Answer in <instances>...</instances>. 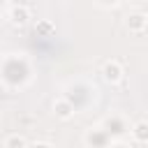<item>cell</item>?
Segmentation results:
<instances>
[{
  "instance_id": "8992f818",
  "label": "cell",
  "mask_w": 148,
  "mask_h": 148,
  "mask_svg": "<svg viewBox=\"0 0 148 148\" xmlns=\"http://www.w3.org/2000/svg\"><path fill=\"white\" fill-rule=\"evenodd\" d=\"M5 16H7V21H9L12 25L23 28V25L30 21V9H28L25 5H9L7 12H5Z\"/></svg>"
},
{
  "instance_id": "3957f363",
  "label": "cell",
  "mask_w": 148,
  "mask_h": 148,
  "mask_svg": "<svg viewBox=\"0 0 148 148\" xmlns=\"http://www.w3.org/2000/svg\"><path fill=\"white\" fill-rule=\"evenodd\" d=\"M99 125H102V127H104V130H106L116 141H118V139H123V136L132 130V125L127 123V118H125L123 113H109Z\"/></svg>"
},
{
  "instance_id": "30bf717a",
  "label": "cell",
  "mask_w": 148,
  "mask_h": 148,
  "mask_svg": "<svg viewBox=\"0 0 148 148\" xmlns=\"http://www.w3.org/2000/svg\"><path fill=\"white\" fill-rule=\"evenodd\" d=\"M35 35L37 37H53L56 35V25L49 21V18H39L35 23Z\"/></svg>"
},
{
  "instance_id": "6da1fadb",
  "label": "cell",
  "mask_w": 148,
  "mask_h": 148,
  "mask_svg": "<svg viewBox=\"0 0 148 148\" xmlns=\"http://www.w3.org/2000/svg\"><path fill=\"white\" fill-rule=\"evenodd\" d=\"M0 74H2V86L7 90H21L32 79V65L25 58V53H5Z\"/></svg>"
},
{
  "instance_id": "7a4b0ae2",
  "label": "cell",
  "mask_w": 148,
  "mask_h": 148,
  "mask_svg": "<svg viewBox=\"0 0 148 148\" xmlns=\"http://www.w3.org/2000/svg\"><path fill=\"white\" fill-rule=\"evenodd\" d=\"M92 92H95V88H90L88 83H81V81H76V83H69L67 88H65V97L76 106V109H81V106H86L88 102H90V97H92Z\"/></svg>"
},
{
  "instance_id": "5bb4252c",
  "label": "cell",
  "mask_w": 148,
  "mask_h": 148,
  "mask_svg": "<svg viewBox=\"0 0 148 148\" xmlns=\"http://www.w3.org/2000/svg\"><path fill=\"white\" fill-rule=\"evenodd\" d=\"M109 148H127V146H125V143H123V141H120V139H118V141H113V143H111V146H109Z\"/></svg>"
},
{
  "instance_id": "7c38bea8",
  "label": "cell",
  "mask_w": 148,
  "mask_h": 148,
  "mask_svg": "<svg viewBox=\"0 0 148 148\" xmlns=\"http://www.w3.org/2000/svg\"><path fill=\"white\" fill-rule=\"evenodd\" d=\"M123 0H95V5L97 7H102V9H113V7H118Z\"/></svg>"
},
{
  "instance_id": "8fae6325",
  "label": "cell",
  "mask_w": 148,
  "mask_h": 148,
  "mask_svg": "<svg viewBox=\"0 0 148 148\" xmlns=\"http://www.w3.org/2000/svg\"><path fill=\"white\" fill-rule=\"evenodd\" d=\"M5 148H30V143L25 141L23 134H9L5 139Z\"/></svg>"
},
{
  "instance_id": "52a82bcc",
  "label": "cell",
  "mask_w": 148,
  "mask_h": 148,
  "mask_svg": "<svg viewBox=\"0 0 148 148\" xmlns=\"http://www.w3.org/2000/svg\"><path fill=\"white\" fill-rule=\"evenodd\" d=\"M102 76H104V81L106 83H120L123 81V76H125V67L118 62V60H106L104 65H102Z\"/></svg>"
},
{
  "instance_id": "277c9868",
  "label": "cell",
  "mask_w": 148,
  "mask_h": 148,
  "mask_svg": "<svg viewBox=\"0 0 148 148\" xmlns=\"http://www.w3.org/2000/svg\"><path fill=\"white\" fill-rule=\"evenodd\" d=\"M116 139L102 127V125H95V127H88L86 134H83V143L86 148H109Z\"/></svg>"
},
{
  "instance_id": "ba28073f",
  "label": "cell",
  "mask_w": 148,
  "mask_h": 148,
  "mask_svg": "<svg viewBox=\"0 0 148 148\" xmlns=\"http://www.w3.org/2000/svg\"><path fill=\"white\" fill-rule=\"evenodd\" d=\"M53 113H56L60 120H69V118L76 113V106H74L65 95H60V97L53 99Z\"/></svg>"
},
{
  "instance_id": "9c48e42d",
  "label": "cell",
  "mask_w": 148,
  "mask_h": 148,
  "mask_svg": "<svg viewBox=\"0 0 148 148\" xmlns=\"http://www.w3.org/2000/svg\"><path fill=\"white\" fill-rule=\"evenodd\" d=\"M130 134H132V139L136 143H148V120H136L132 125Z\"/></svg>"
},
{
  "instance_id": "5b68a950",
  "label": "cell",
  "mask_w": 148,
  "mask_h": 148,
  "mask_svg": "<svg viewBox=\"0 0 148 148\" xmlns=\"http://www.w3.org/2000/svg\"><path fill=\"white\" fill-rule=\"evenodd\" d=\"M125 28H127V32H132V35H141V32L148 28V14H146V12H139V9L127 12V14H125Z\"/></svg>"
},
{
  "instance_id": "4fadbf2b",
  "label": "cell",
  "mask_w": 148,
  "mask_h": 148,
  "mask_svg": "<svg viewBox=\"0 0 148 148\" xmlns=\"http://www.w3.org/2000/svg\"><path fill=\"white\" fill-rule=\"evenodd\" d=\"M30 148H53L49 141H35V143H30Z\"/></svg>"
}]
</instances>
